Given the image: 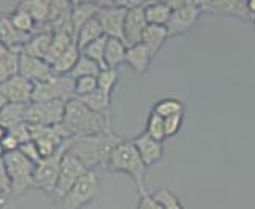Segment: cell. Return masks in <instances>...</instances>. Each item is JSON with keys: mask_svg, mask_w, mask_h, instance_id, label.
Here are the masks:
<instances>
[{"mask_svg": "<svg viewBox=\"0 0 255 209\" xmlns=\"http://www.w3.org/2000/svg\"><path fill=\"white\" fill-rule=\"evenodd\" d=\"M2 147H3V151H5V154L6 152H14V151H17L19 149V141H17V139L13 136V135H10V133H6V136L2 139Z\"/></svg>", "mask_w": 255, "mask_h": 209, "instance_id": "obj_45", "label": "cell"}, {"mask_svg": "<svg viewBox=\"0 0 255 209\" xmlns=\"http://www.w3.org/2000/svg\"><path fill=\"white\" fill-rule=\"evenodd\" d=\"M127 45L126 41L119 38H110L107 40V48H105V64L108 68H118L121 64H126V54H127Z\"/></svg>", "mask_w": 255, "mask_h": 209, "instance_id": "obj_24", "label": "cell"}, {"mask_svg": "<svg viewBox=\"0 0 255 209\" xmlns=\"http://www.w3.org/2000/svg\"><path fill=\"white\" fill-rule=\"evenodd\" d=\"M168 3L173 10L171 16H170V21L166 24L170 37H173V35L186 33L187 30L193 29L197 25L201 13H203L200 2H189V0L174 2V0H170Z\"/></svg>", "mask_w": 255, "mask_h": 209, "instance_id": "obj_8", "label": "cell"}, {"mask_svg": "<svg viewBox=\"0 0 255 209\" xmlns=\"http://www.w3.org/2000/svg\"><path fill=\"white\" fill-rule=\"evenodd\" d=\"M107 170L128 174V176L135 181V184L139 190V195L147 192L146 190L147 167L144 165L135 144L131 143V139L130 141L128 139H122V141L114 147L113 152L110 154Z\"/></svg>", "mask_w": 255, "mask_h": 209, "instance_id": "obj_3", "label": "cell"}, {"mask_svg": "<svg viewBox=\"0 0 255 209\" xmlns=\"http://www.w3.org/2000/svg\"><path fill=\"white\" fill-rule=\"evenodd\" d=\"M200 5L203 11L238 16L243 19H254V16L248 10V5L240 2V0H211V2H200Z\"/></svg>", "mask_w": 255, "mask_h": 209, "instance_id": "obj_17", "label": "cell"}, {"mask_svg": "<svg viewBox=\"0 0 255 209\" xmlns=\"http://www.w3.org/2000/svg\"><path fill=\"white\" fill-rule=\"evenodd\" d=\"M78 100H81L87 108H91L92 111L99 112V114L111 120V94L102 89H95L92 94L80 97Z\"/></svg>", "mask_w": 255, "mask_h": 209, "instance_id": "obj_23", "label": "cell"}, {"mask_svg": "<svg viewBox=\"0 0 255 209\" xmlns=\"http://www.w3.org/2000/svg\"><path fill=\"white\" fill-rule=\"evenodd\" d=\"M24 10H27L29 14L33 17V21L37 25L46 27L49 13H51V2L49 0H27V2L19 3Z\"/></svg>", "mask_w": 255, "mask_h": 209, "instance_id": "obj_29", "label": "cell"}, {"mask_svg": "<svg viewBox=\"0 0 255 209\" xmlns=\"http://www.w3.org/2000/svg\"><path fill=\"white\" fill-rule=\"evenodd\" d=\"M62 124L72 136H91L111 130L110 119L87 108L78 99H72L67 102Z\"/></svg>", "mask_w": 255, "mask_h": 209, "instance_id": "obj_2", "label": "cell"}, {"mask_svg": "<svg viewBox=\"0 0 255 209\" xmlns=\"http://www.w3.org/2000/svg\"><path fill=\"white\" fill-rule=\"evenodd\" d=\"M65 102H41L30 103L25 112L27 124L38 125H57L62 124L65 116Z\"/></svg>", "mask_w": 255, "mask_h": 209, "instance_id": "obj_12", "label": "cell"}, {"mask_svg": "<svg viewBox=\"0 0 255 209\" xmlns=\"http://www.w3.org/2000/svg\"><path fill=\"white\" fill-rule=\"evenodd\" d=\"M52 37H54V32L51 29L35 30V33H32L30 40L25 43L21 52H24V54H27V56H32V57H38V59L46 60Z\"/></svg>", "mask_w": 255, "mask_h": 209, "instance_id": "obj_19", "label": "cell"}, {"mask_svg": "<svg viewBox=\"0 0 255 209\" xmlns=\"http://www.w3.org/2000/svg\"><path fill=\"white\" fill-rule=\"evenodd\" d=\"M6 133H8V128H5L2 124H0V143H2V139L6 136Z\"/></svg>", "mask_w": 255, "mask_h": 209, "instance_id": "obj_48", "label": "cell"}, {"mask_svg": "<svg viewBox=\"0 0 255 209\" xmlns=\"http://www.w3.org/2000/svg\"><path fill=\"white\" fill-rule=\"evenodd\" d=\"M3 157H5V151H3L2 144H0V159H3Z\"/></svg>", "mask_w": 255, "mask_h": 209, "instance_id": "obj_51", "label": "cell"}, {"mask_svg": "<svg viewBox=\"0 0 255 209\" xmlns=\"http://www.w3.org/2000/svg\"><path fill=\"white\" fill-rule=\"evenodd\" d=\"M105 37V32H103V27H102V24L99 22V19L97 17H94V19L91 21H87L83 27L80 29V32L76 33V43H78V46H80V49L86 48L87 45H91L92 41L95 40H99Z\"/></svg>", "mask_w": 255, "mask_h": 209, "instance_id": "obj_30", "label": "cell"}, {"mask_svg": "<svg viewBox=\"0 0 255 209\" xmlns=\"http://www.w3.org/2000/svg\"><path fill=\"white\" fill-rule=\"evenodd\" d=\"M121 141L122 138L113 130L91 136H72L68 143V152L78 157L87 170H94L95 167L107 168L110 154Z\"/></svg>", "mask_w": 255, "mask_h": 209, "instance_id": "obj_1", "label": "cell"}, {"mask_svg": "<svg viewBox=\"0 0 255 209\" xmlns=\"http://www.w3.org/2000/svg\"><path fill=\"white\" fill-rule=\"evenodd\" d=\"M136 209H163V208L159 202H157L154 195H151L149 192H144V194L139 195V202H138Z\"/></svg>", "mask_w": 255, "mask_h": 209, "instance_id": "obj_44", "label": "cell"}, {"mask_svg": "<svg viewBox=\"0 0 255 209\" xmlns=\"http://www.w3.org/2000/svg\"><path fill=\"white\" fill-rule=\"evenodd\" d=\"M80 57H81V49L75 40L64 54L52 64V70H54L56 75H70L72 70L75 68L76 62L80 60Z\"/></svg>", "mask_w": 255, "mask_h": 209, "instance_id": "obj_26", "label": "cell"}, {"mask_svg": "<svg viewBox=\"0 0 255 209\" xmlns=\"http://www.w3.org/2000/svg\"><path fill=\"white\" fill-rule=\"evenodd\" d=\"M246 5H248L249 13L255 17V0H248V2H246Z\"/></svg>", "mask_w": 255, "mask_h": 209, "instance_id": "obj_46", "label": "cell"}, {"mask_svg": "<svg viewBox=\"0 0 255 209\" xmlns=\"http://www.w3.org/2000/svg\"><path fill=\"white\" fill-rule=\"evenodd\" d=\"M168 38H170V32H168V29H166V25L147 24V27L143 32L141 43L147 46V49L151 51L152 56H155Z\"/></svg>", "mask_w": 255, "mask_h": 209, "instance_id": "obj_22", "label": "cell"}, {"mask_svg": "<svg viewBox=\"0 0 255 209\" xmlns=\"http://www.w3.org/2000/svg\"><path fill=\"white\" fill-rule=\"evenodd\" d=\"M19 151L22 155H25L27 159L30 160V162H33L35 165H37L43 157H41V154H40V149H38V146L35 144V141L33 139H30V141H27V143H24V144H21L19 146Z\"/></svg>", "mask_w": 255, "mask_h": 209, "instance_id": "obj_40", "label": "cell"}, {"mask_svg": "<svg viewBox=\"0 0 255 209\" xmlns=\"http://www.w3.org/2000/svg\"><path fill=\"white\" fill-rule=\"evenodd\" d=\"M29 104L21 103H8L6 106L0 111V124L10 130L11 127L25 122V112H27Z\"/></svg>", "mask_w": 255, "mask_h": 209, "instance_id": "obj_28", "label": "cell"}, {"mask_svg": "<svg viewBox=\"0 0 255 209\" xmlns=\"http://www.w3.org/2000/svg\"><path fill=\"white\" fill-rule=\"evenodd\" d=\"M75 41V37L68 32H54V37L51 41V48L46 56V62L51 65L56 62V60L64 54V52L70 48V45Z\"/></svg>", "mask_w": 255, "mask_h": 209, "instance_id": "obj_31", "label": "cell"}, {"mask_svg": "<svg viewBox=\"0 0 255 209\" xmlns=\"http://www.w3.org/2000/svg\"><path fill=\"white\" fill-rule=\"evenodd\" d=\"M107 40H108V37L105 35V37L92 41L91 45H87L86 48L81 49V54L99 64L102 70L108 68L107 64H105V48H107Z\"/></svg>", "mask_w": 255, "mask_h": 209, "instance_id": "obj_33", "label": "cell"}, {"mask_svg": "<svg viewBox=\"0 0 255 209\" xmlns=\"http://www.w3.org/2000/svg\"><path fill=\"white\" fill-rule=\"evenodd\" d=\"M155 200L162 205L163 209H184L181 202H179V198L176 197L171 190L168 189H160V190H157L155 194H154Z\"/></svg>", "mask_w": 255, "mask_h": 209, "instance_id": "obj_39", "label": "cell"}, {"mask_svg": "<svg viewBox=\"0 0 255 209\" xmlns=\"http://www.w3.org/2000/svg\"><path fill=\"white\" fill-rule=\"evenodd\" d=\"M75 99V80L70 75H52L49 80L35 83L32 103L68 102Z\"/></svg>", "mask_w": 255, "mask_h": 209, "instance_id": "obj_5", "label": "cell"}, {"mask_svg": "<svg viewBox=\"0 0 255 209\" xmlns=\"http://www.w3.org/2000/svg\"><path fill=\"white\" fill-rule=\"evenodd\" d=\"M0 194H3L5 197L11 195V179L8 174L5 159H0Z\"/></svg>", "mask_w": 255, "mask_h": 209, "instance_id": "obj_43", "label": "cell"}, {"mask_svg": "<svg viewBox=\"0 0 255 209\" xmlns=\"http://www.w3.org/2000/svg\"><path fill=\"white\" fill-rule=\"evenodd\" d=\"M0 91L3 92L8 103H21V104H30L32 103V92H33V83L25 80L21 75H17L11 80L0 84Z\"/></svg>", "mask_w": 255, "mask_h": 209, "instance_id": "obj_15", "label": "cell"}, {"mask_svg": "<svg viewBox=\"0 0 255 209\" xmlns=\"http://www.w3.org/2000/svg\"><path fill=\"white\" fill-rule=\"evenodd\" d=\"M10 17V21L13 22V25L21 32H25V33H35V27H37V24H35L33 17L29 14L27 10H24V8L17 3V6L13 10V13L8 16Z\"/></svg>", "mask_w": 255, "mask_h": 209, "instance_id": "obj_32", "label": "cell"}, {"mask_svg": "<svg viewBox=\"0 0 255 209\" xmlns=\"http://www.w3.org/2000/svg\"><path fill=\"white\" fill-rule=\"evenodd\" d=\"M100 72H102V68L99 64L81 54L80 60L76 62V65L72 70L70 76H72L73 80H78V78H83V76H99Z\"/></svg>", "mask_w": 255, "mask_h": 209, "instance_id": "obj_35", "label": "cell"}, {"mask_svg": "<svg viewBox=\"0 0 255 209\" xmlns=\"http://www.w3.org/2000/svg\"><path fill=\"white\" fill-rule=\"evenodd\" d=\"M89 171L86 168V165L75 157L73 154H70L67 151V154L64 155L62 159V167H60V173H59V179H57V186L54 194H52V203L60 200L64 195H67V192L72 189L78 179Z\"/></svg>", "mask_w": 255, "mask_h": 209, "instance_id": "obj_11", "label": "cell"}, {"mask_svg": "<svg viewBox=\"0 0 255 209\" xmlns=\"http://www.w3.org/2000/svg\"><path fill=\"white\" fill-rule=\"evenodd\" d=\"M0 19H2V14H0Z\"/></svg>", "mask_w": 255, "mask_h": 209, "instance_id": "obj_53", "label": "cell"}, {"mask_svg": "<svg viewBox=\"0 0 255 209\" xmlns=\"http://www.w3.org/2000/svg\"><path fill=\"white\" fill-rule=\"evenodd\" d=\"M3 197H5V195H3V194H0V198H3Z\"/></svg>", "mask_w": 255, "mask_h": 209, "instance_id": "obj_52", "label": "cell"}, {"mask_svg": "<svg viewBox=\"0 0 255 209\" xmlns=\"http://www.w3.org/2000/svg\"><path fill=\"white\" fill-rule=\"evenodd\" d=\"M8 133L13 135L17 141H19V144H24L32 139V135H30V127L27 122H22V124H17L14 127H11L10 130H8Z\"/></svg>", "mask_w": 255, "mask_h": 209, "instance_id": "obj_42", "label": "cell"}, {"mask_svg": "<svg viewBox=\"0 0 255 209\" xmlns=\"http://www.w3.org/2000/svg\"><path fill=\"white\" fill-rule=\"evenodd\" d=\"M165 120V135L166 138H171L174 135L179 133V130L182 127V120H184V114H176V116H170L163 119Z\"/></svg>", "mask_w": 255, "mask_h": 209, "instance_id": "obj_41", "label": "cell"}, {"mask_svg": "<svg viewBox=\"0 0 255 209\" xmlns=\"http://www.w3.org/2000/svg\"><path fill=\"white\" fill-rule=\"evenodd\" d=\"M19 75L25 80H29L30 83H41L46 81L54 73L52 65L46 62L45 59H38V57H32L21 52V62H19Z\"/></svg>", "mask_w": 255, "mask_h": 209, "instance_id": "obj_14", "label": "cell"}, {"mask_svg": "<svg viewBox=\"0 0 255 209\" xmlns=\"http://www.w3.org/2000/svg\"><path fill=\"white\" fill-rule=\"evenodd\" d=\"M152 111L155 114H159L160 117L166 119L170 116L184 114V104L178 99H162L154 104Z\"/></svg>", "mask_w": 255, "mask_h": 209, "instance_id": "obj_34", "label": "cell"}, {"mask_svg": "<svg viewBox=\"0 0 255 209\" xmlns=\"http://www.w3.org/2000/svg\"><path fill=\"white\" fill-rule=\"evenodd\" d=\"M151 51L147 49L146 45L143 43H136L133 46L127 48V54H126V64L133 70L136 75H144L147 72L149 65H151L152 60Z\"/></svg>", "mask_w": 255, "mask_h": 209, "instance_id": "obj_20", "label": "cell"}, {"mask_svg": "<svg viewBox=\"0 0 255 209\" xmlns=\"http://www.w3.org/2000/svg\"><path fill=\"white\" fill-rule=\"evenodd\" d=\"M6 104H8V100L5 99V95H3V92L2 91H0V111H2L5 106H6Z\"/></svg>", "mask_w": 255, "mask_h": 209, "instance_id": "obj_47", "label": "cell"}, {"mask_svg": "<svg viewBox=\"0 0 255 209\" xmlns=\"http://www.w3.org/2000/svg\"><path fill=\"white\" fill-rule=\"evenodd\" d=\"M6 205V197H3V198H0V209H2L3 206Z\"/></svg>", "mask_w": 255, "mask_h": 209, "instance_id": "obj_50", "label": "cell"}, {"mask_svg": "<svg viewBox=\"0 0 255 209\" xmlns=\"http://www.w3.org/2000/svg\"><path fill=\"white\" fill-rule=\"evenodd\" d=\"M131 143L135 144V147L138 149V152L141 155V159L147 168L163 159V152H165L163 143L151 138L146 132L136 135L133 139H131Z\"/></svg>", "mask_w": 255, "mask_h": 209, "instance_id": "obj_16", "label": "cell"}, {"mask_svg": "<svg viewBox=\"0 0 255 209\" xmlns=\"http://www.w3.org/2000/svg\"><path fill=\"white\" fill-rule=\"evenodd\" d=\"M19 62L21 51L8 49L5 52V56L0 59V84L19 75Z\"/></svg>", "mask_w": 255, "mask_h": 209, "instance_id": "obj_27", "label": "cell"}, {"mask_svg": "<svg viewBox=\"0 0 255 209\" xmlns=\"http://www.w3.org/2000/svg\"><path fill=\"white\" fill-rule=\"evenodd\" d=\"M100 10H102V2H72V22H73L75 38L83 25L87 21L97 17Z\"/></svg>", "mask_w": 255, "mask_h": 209, "instance_id": "obj_21", "label": "cell"}, {"mask_svg": "<svg viewBox=\"0 0 255 209\" xmlns=\"http://www.w3.org/2000/svg\"><path fill=\"white\" fill-rule=\"evenodd\" d=\"M171 6L168 2H149L144 5V14L147 24L166 25L171 16Z\"/></svg>", "mask_w": 255, "mask_h": 209, "instance_id": "obj_25", "label": "cell"}, {"mask_svg": "<svg viewBox=\"0 0 255 209\" xmlns=\"http://www.w3.org/2000/svg\"><path fill=\"white\" fill-rule=\"evenodd\" d=\"M32 33H25L17 30L8 16H2L0 19V45L6 49H17L21 51L24 45L30 40Z\"/></svg>", "mask_w": 255, "mask_h": 209, "instance_id": "obj_18", "label": "cell"}, {"mask_svg": "<svg viewBox=\"0 0 255 209\" xmlns=\"http://www.w3.org/2000/svg\"><path fill=\"white\" fill-rule=\"evenodd\" d=\"M68 143H70V139H67V143L52 155L43 157V159L35 165L33 184L37 189L46 192V194L51 197L54 194L56 186H57L60 167H62V159L68 151Z\"/></svg>", "mask_w": 255, "mask_h": 209, "instance_id": "obj_7", "label": "cell"}, {"mask_svg": "<svg viewBox=\"0 0 255 209\" xmlns=\"http://www.w3.org/2000/svg\"><path fill=\"white\" fill-rule=\"evenodd\" d=\"M144 5L146 3L135 2L127 10L126 24H124V40L127 46H133L136 43H141L143 32L147 27Z\"/></svg>", "mask_w": 255, "mask_h": 209, "instance_id": "obj_13", "label": "cell"}, {"mask_svg": "<svg viewBox=\"0 0 255 209\" xmlns=\"http://www.w3.org/2000/svg\"><path fill=\"white\" fill-rule=\"evenodd\" d=\"M100 194V181L94 170L78 179L76 184L60 200L54 202L56 209H83L91 205Z\"/></svg>", "mask_w": 255, "mask_h": 209, "instance_id": "obj_4", "label": "cell"}, {"mask_svg": "<svg viewBox=\"0 0 255 209\" xmlns=\"http://www.w3.org/2000/svg\"><path fill=\"white\" fill-rule=\"evenodd\" d=\"M29 127H30L32 139L38 146L41 157L52 155L67 143V139L72 138V135L68 133V130L64 127V124H57V125L29 124Z\"/></svg>", "mask_w": 255, "mask_h": 209, "instance_id": "obj_9", "label": "cell"}, {"mask_svg": "<svg viewBox=\"0 0 255 209\" xmlns=\"http://www.w3.org/2000/svg\"><path fill=\"white\" fill-rule=\"evenodd\" d=\"M97 81H99V89L105 91L111 94L114 86L118 84L119 81V73L116 68H105L102 70V72L99 73V76H97Z\"/></svg>", "mask_w": 255, "mask_h": 209, "instance_id": "obj_37", "label": "cell"}, {"mask_svg": "<svg viewBox=\"0 0 255 209\" xmlns=\"http://www.w3.org/2000/svg\"><path fill=\"white\" fill-rule=\"evenodd\" d=\"M95 89H99V81H97V76H83V78H78V80H75V99L89 95Z\"/></svg>", "mask_w": 255, "mask_h": 209, "instance_id": "obj_38", "label": "cell"}, {"mask_svg": "<svg viewBox=\"0 0 255 209\" xmlns=\"http://www.w3.org/2000/svg\"><path fill=\"white\" fill-rule=\"evenodd\" d=\"M146 133L151 138L157 139V141H160V143L166 138V135H165V120L159 114H155L154 111H151V114L147 116Z\"/></svg>", "mask_w": 255, "mask_h": 209, "instance_id": "obj_36", "label": "cell"}, {"mask_svg": "<svg viewBox=\"0 0 255 209\" xmlns=\"http://www.w3.org/2000/svg\"><path fill=\"white\" fill-rule=\"evenodd\" d=\"M128 8L124 5V0L119 2H108L102 3V10L97 14V19L102 24L103 32L110 38H119L124 40V24H126V14Z\"/></svg>", "mask_w": 255, "mask_h": 209, "instance_id": "obj_10", "label": "cell"}, {"mask_svg": "<svg viewBox=\"0 0 255 209\" xmlns=\"http://www.w3.org/2000/svg\"><path fill=\"white\" fill-rule=\"evenodd\" d=\"M6 51H8V49H6L3 45H0V59H2V57L5 56V52H6Z\"/></svg>", "mask_w": 255, "mask_h": 209, "instance_id": "obj_49", "label": "cell"}, {"mask_svg": "<svg viewBox=\"0 0 255 209\" xmlns=\"http://www.w3.org/2000/svg\"><path fill=\"white\" fill-rule=\"evenodd\" d=\"M3 159L8 168V174H10V179H11L10 197H21L29 189L35 187L33 184L35 163L33 162H30L27 157L22 155L19 151L6 152Z\"/></svg>", "mask_w": 255, "mask_h": 209, "instance_id": "obj_6", "label": "cell"}, {"mask_svg": "<svg viewBox=\"0 0 255 209\" xmlns=\"http://www.w3.org/2000/svg\"><path fill=\"white\" fill-rule=\"evenodd\" d=\"M254 22H255V17H254Z\"/></svg>", "mask_w": 255, "mask_h": 209, "instance_id": "obj_54", "label": "cell"}]
</instances>
